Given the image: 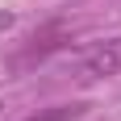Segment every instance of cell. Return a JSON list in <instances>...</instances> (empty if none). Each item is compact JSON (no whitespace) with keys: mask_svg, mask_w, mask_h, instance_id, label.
Segmentation results:
<instances>
[{"mask_svg":"<svg viewBox=\"0 0 121 121\" xmlns=\"http://www.w3.org/2000/svg\"><path fill=\"white\" fill-rule=\"evenodd\" d=\"M75 71L84 79H109L121 75V38H104L96 46H88L79 59H75Z\"/></svg>","mask_w":121,"mask_h":121,"instance_id":"obj_1","label":"cell"},{"mask_svg":"<svg viewBox=\"0 0 121 121\" xmlns=\"http://www.w3.org/2000/svg\"><path fill=\"white\" fill-rule=\"evenodd\" d=\"M79 104H59V109H50V113H42V117H29V121H71V117H79Z\"/></svg>","mask_w":121,"mask_h":121,"instance_id":"obj_2","label":"cell"}]
</instances>
